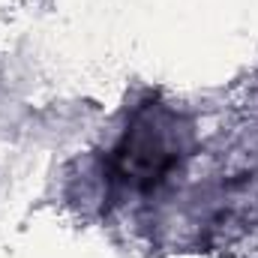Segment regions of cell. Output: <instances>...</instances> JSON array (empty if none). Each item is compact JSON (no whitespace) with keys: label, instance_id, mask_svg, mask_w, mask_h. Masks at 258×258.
Wrapping results in <instances>:
<instances>
[{"label":"cell","instance_id":"obj_1","mask_svg":"<svg viewBox=\"0 0 258 258\" xmlns=\"http://www.w3.org/2000/svg\"><path fill=\"white\" fill-rule=\"evenodd\" d=\"M186 126L165 105H144L114 147V171L135 189L159 186L183 159Z\"/></svg>","mask_w":258,"mask_h":258}]
</instances>
